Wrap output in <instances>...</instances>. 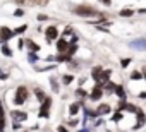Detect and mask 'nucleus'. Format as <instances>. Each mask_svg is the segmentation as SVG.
<instances>
[{
  "mask_svg": "<svg viewBox=\"0 0 146 132\" xmlns=\"http://www.w3.org/2000/svg\"><path fill=\"white\" fill-rule=\"evenodd\" d=\"M72 12L78 14V16H81V17H98V16H102L96 9H93L90 5H78V7L72 9Z\"/></svg>",
  "mask_w": 146,
  "mask_h": 132,
  "instance_id": "obj_1",
  "label": "nucleus"
},
{
  "mask_svg": "<svg viewBox=\"0 0 146 132\" xmlns=\"http://www.w3.org/2000/svg\"><path fill=\"white\" fill-rule=\"evenodd\" d=\"M28 96H29V91H28V88H26V86H19V88L16 89V96H14V105L21 106L23 103H26Z\"/></svg>",
  "mask_w": 146,
  "mask_h": 132,
  "instance_id": "obj_2",
  "label": "nucleus"
},
{
  "mask_svg": "<svg viewBox=\"0 0 146 132\" xmlns=\"http://www.w3.org/2000/svg\"><path fill=\"white\" fill-rule=\"evenodd\" d=\"M50 106H52V98L46 96V98L43 100V103H41V108H40V112H38V117L48 118V110H50Z\"/></svg>",
  "mask_w": 146,
  "mask_h": 132,
  "instance_id": "obj_3",
  "label": "nucleus"
},
{
  "mask_svg": "<svg viewBox=\"0 0 146 132\" xmlns=\"http://www.w3.org/2000/svg\"><path fill=\"white\" fill-rule=\"evenodd\" d=\"M58 38V29L55 28V26H48L46 29H45V40H46V43H52V41H55Z\"/></svg>",
  "mask_w": 146,
  "mask_h": 132,
  "instance_id": "obj_4",
  "label": "nucleus"
},
{
  "mask_svg": "<svg viewBox=\"0 0 146 132\" xmlns=\"http://www.w3.org/2000/svg\"><path fill=\"white\" fill-rule=\"evenodd\" d=\"M144 123H146V115H144L143 110H137V113H136V123L132 127V132H136L137 129H141Z\"/></svg>",
  "mask_w": 146,
  "mask_h": 132,
  "instance_id": "obj_5",
  "label": "nucleus"
},
{
  "mask_svg": "<svg viewBox=\"0 0 146 132\" xmlns=\"http://www.w3.org/2000/svg\"><path fill=\"white\" fill-rule=\"evenodd\" d=\"M12 36H14V29H9V28H5V26L0 28V43L5 45Z\"/></svg>",
  "mask_w": 146,
  "mask_h": 132,
  "instance_id": "obj_6",
  "label": "nucleus"
},
{
  "mask_svg": "<svg viewBox=\"0 0 146 132\" xmlns=\"http://www.w3.org/2000/svg\"><path fill=\"white\" fill-rule=\"evenodd\" d=\"M17 5H46L48 0H14Z\"/></svg>",
  "mask_w": 146,
  "mask_h": 132,
  "instance_id": "obj_7",
  "label": "nucleus"
},
{
  "mask_svg": "<svg viewBox=\"0 0 146 132\" xmlns=\"http://www.w3.org/2000/svg\"><path fill=\"white\" fill-rule=\"evenodd\" d=\"M129 46H131L132 50H141V51H144V50H146V40H144V38L134 40V41L129 43Z\"/></svg>",
  "mask_w": 146,
  "mask_h": 132,
  "instance_id": "obj_8",
  "label": "nucleus"
},
{
  "mask_svg": "<svg viewBox=\"0 0 146 132\" xmlns=\"http://www.w3.org/2000/svg\"><path fill=\"white\" fill-rule=\"evenodd\" d=\"M103 88H102V84H96L95 88H93V91H91V94H90V98L93 100V101H98L102 96H103Z\"/></svg>",
  "mask_w": 146,
  "mask_h": 132,
  "instance_id": "obj_9",
  "label": "nucleus"
},
{
  "mask_svg": "<svg viewBox=\"0 0 146 132\" xmlns=\"http://www.w3.org/2000/svg\"><path fill=\"white\" fill-rule=\"evenodd\" d=\"M112 112V106L108 105V103H102L98 108H96V115L98 117H103V115H107V113H110Z\"/></svg>",
  "mask_w": 146,
  "mask_h": 132,
  "instance_id": "obj_10",
  "label": "nucleus"
},
{
  "mask_svg": "<svg viewBox=\"0 0 146 132\" xmlns=\"http://www.w3.org/2000/svg\"><path fill=\"white\" fill-rule=\"evenodd\" d=\"M57 50H58V53H67V50H69V43H67L64 38H60V40L57 41Z\"/></svg>",
  "mask_w": 146,
  "mask_h": 132,
  "instance_id": "obj_11",
  "label": "nucleus"
},
{
  "mask_svg": "<svg viewBox=\"0 0 146 132\" xmlns=\"http://www.w3.org/2000/svg\"><path fill=\"white\" fill-rule=\"evenodd\" d=\"M11 115H12V118H14L16 122H21V120H26V118H28V113H26V112H19V110H14Z\"/></svg>",
  "mask_w": 146,
  "mask_h": 132,
  "instance_id": "obj_12",
  "label": "nucleus"
},
{
  "mask_svg": "<svg viewBox=\"0 0 146 132\" xmlns=\"http://www.w3.org/2000/svg\"><path fill=\"white\" fill-rule=\"evenodd\" d=\"M81 103H83V101H76V103H72V105L69 106V113H70L72 117H74V115L79 112V108H81Z\"/></svg>",
  "mask_w": 146,
  "mask_h": 132,
  "instance_id": "obj_13",
  "label": "nucleus"
},
{
  "mask_svg": "<svg viewBox=\"0 0 146 132\" xmlns=\"http://www.w3.org/2000/svg\"><path fill=\"white\" fill-rule=\"evenodd\" d=\"M102 72H103V69H102V67H95V69H93V72H91V77H93V79H95L96 82H100Z\"/></svg>",
  "mask_w": 146,
  "mask_h": 132,
  "instance_id": "obj_14",
  "label": "nucleus"
},
{
  "mask_svg": "<svg viewBox=\"0 0 146 132\" xmlns=\"http://www.w3.org/2000/svg\"><path fill=\"white\" fill-rule=\"evenodd\" d=\"M110 74H112V71H110V69L103 71V72H102V77H100V82H98V84H105V82H108V79H110Z\"/></svg>",
  "mask_w": 146,
  "mask_h": 132,
  "instance_id": "obj_15",
  "label": "nucleus"
},
{
  "mask_svg": "<svg viewBox=\"0 0 146 132\" xmlns=\"http://www.w3.org/2000/svg\"><path fill=\"white\" fill-rule=\"evenodd\" d=\"M26 46H28L33 53H35V51H40V45H38V43H35V41H31V40H28V41H26Z\"/></svg>",
  "mask_w": 146,
  "mask_h": 132,
  "instance_id": "obj_16",
  "label": "nucleus"
},
{
  "mask_svg": "<svg viewBox=\"0 0 146 132\" xmlns=\"http://www.w3.org/2000/svg\"><path fill=\"white\" fill-rule=\"evenodd\" d=\"M115 94H117L120 100H125V89H124V86L117 84V88H115Z\"/></svg>",
  "mask_w": 146,
  "mask_h": 132,
  "instance_id": "obj_17",
  "label": "nucleus"
},
{
  "mask_svg": "<svg viewBox=\"0 0 146 132\" xmlns=\"http://www.w3.org/2000/svg\"><path fill=\"white\" fill-rule=\"evenodd\" d=\"M5 127V117H4V108H2V103H0V130H4Z\"/></svg>",
  "mask_w": 146,
  "mask_h": 132,
  "instance_id": "obj_18",
  "label": "nucleus"
},
{
  "mask_svg": "<svg viewBox=\"0 0 146 132\" xmlns=\"http://www.w3.org/2000/svg\"><path fill=\"white\" fill-rule=\"evenodd\" d=\"M76 50H78V45H76V43H70V45H69V50H67V53H65V55L72 57V55L76 53Z\"/></svg>",
  "mask_w": 146,
  "mask_h": 132,
  "instance_id": "obj_19",
  "label": "nucleus"
},
{
  "mask_svg": "<svg viewBox=\"0 0 146 132\" xmlns=\"http://www.w3.org/2000/svg\"><path fill=\"white\" fill-rule=\"evenodd\" d=\"M131 79H132V81H141V79H143V72H139V71H134V72L131 74Z\"/></svg>",
  "mask_w": 146,
  "mask_h": 132,
  "instance_id": "obj_20",
  "label": "nucleus"
},
{
  "mask_svg": "<svg viewBox=\"0 0 146 132\" xmlns=\"http://www.w3.org/2000/svg\"><path fill=\"white\" fill-rule=\"evenodd\" d=\"M115 88H117V84H113V82H107L105 84V91L107 93H115Z\"/></svg>",
  "mask_w": 146,
  "mask_h": 132,
  "instance_id": "obj_21",
  "label": "nucleus"
},
{
  "mask_svg": "<svg viewBox=\"0 0 146 132\" xmlns=\"http://www.w3.org/2000/svg\"><path fill=\"white\" fill-rule=\"evenodd\" d=\"M72 81H74V76H70V74H65V76L62 77V82H64L65 86H67V84H70Z\"/></svg>",
  "mask_w": 146,
  "mask_h": 132,
  "instance_id": "obj_22",
  "label": "nucleus"
},
{
  "mask_svg": "<svg viewBox=\"0 0 146 132\" xmlns=\"http://www.w3.org/2000/svg\"><path fill=\"white\" fill-rule=\"evenodd\" d=\"M2 53H4L5 57H12V50H11L7 45H2Z\"/></svg>",
  "mask_w": 146,
  "mask_h": 132,
  "instance_id": "obj_23",
  "label": "nucleus"
},
{
  "mask_svg": "<svg viewBox=\"0 0 146 132\" xmlns=\"http://www.w3.org/2000/svg\"><path fill=\"white\" fill-rule=\"evenodd\" d=\"M132 14H134V12H132L131 9H122V11H120V16H122V17H131Z\"/></svg>",
  "mask_w": 146,
  "mask_h": 132,
  "instance_id": "obj_24",
  "label": "nucleus"
},
{
  "mask_svg": "<svg viewBox=\"0 0 146 132\" xmlns=\"http://www.w3.org/2000/svg\"><path fill=\"white\" fill-rule=\"evenodd\" d=\"M35 93H36V96H38V100H40V101H43V100L46 98V96H45V93H43L40 88H36V89H35Z\"/></svg>",
  "mask_w": 146,
  "mask_h": 132,
  "instance_id": "obj_25",
  "label": "nucleus"
},
{
  "mask_svg": "<svg viewBox=\"0 0 146 132\" xmlns=\"http://www.w3.org/2000/svg\"><path fill=\"white\" fill-rule=\"evenodd\" d=\"M122 118H124L122 112H115V113H113V117H112V120H113V122H120Z\"/></svg>",
  "mask_w": 146,
  "mask_h": 132,
  "instance_id": "obj_26",
  "label": "nucleus"
},
{
  "mask_svg": "<svg viewBox=\"0 0 146 132\" xmlns=\"http://www.w3.org/2000/svg\"><path fill=\"white\" fill-rule=\"evenodd\" d=\"M26 29H28V26H26V24H23V26H19V28H16V29H14V34H21V33H24Z\"/></svg>",
  "mask_w": 146,
  "mask_h": 132,
  "instance_id": "obj_27",
  "label": "nucleus"
},
{
  "mask_svg": "<svg viewBox=\"0 0 146 132\" xmlns=\"http://www.w3.org/2000/svg\"><path fill=\"white\" fill-rule=\"evenodd\" d=\"M129 63H131V58H122V60H120V67H124V69H125Z\"/></svg>",
  "mask_w": 146,
  "mask_h": 132,
  "instance_id": "obj_28",
  "label": "nucleus"
},
{
  "mask_svg": "<svg viewBox=\"0 0 146 132\" xmlns=\"http://www.w3.org/2000/svg\"><path fill=\"white\" fill-rule=\"evenodd\" d=\"M76 96H81V98H84V96H86V91H83V89L79 88V89L76 91Z\"/></svg>",
  "mask_w": 146,
  "mask_h": 132,
  "instance_id": "obj_29",
  "label": "nucleus"
},
{
  "mask_svg": "<svg viewBox=\"0 0 146 132\" xmlns=\"http://www.w3.org/2000/svg\"><path fill=\"white\" fill-rule=\"evenodd\" d=\"M29 62H38V57L35 53H29Z\"/></svg>",
  "mask_w": 146,
  "mask_h": 132,
  "instance_id": "obj_30",
  "label": "nucleus"
},
{
  "mask_svg": "<svg viewBox=\"0 0 146 132\" xmlns=\"http://www.w3.org/2000/svg\"><path fill=\"white\" fill-rule=\"evenodd\" d=\"M23 14H24V11H23V9H17V11L14 12V16H17V17H19V16H23Z\"/></svg>",
  "mask_w": 146,
  "mask_h": 132,
  "instance_id": "obj_31",
  "label": "nucleus"
},
{
  "mask_svg": "<svg viewBox=\"0 0 146 132\" xmlns=\"http://www.w3.org/2000/svg\"><path fill=\"white\" fill-rule=\"evenodd\" d=\"M46 19H48V17H46L45 14H40V16H38V21H46Z\"/></svg>",
  "mask_w": 146,
  "mask_h": 132,
  "instance_id": "obj_32",
  "label": "nucleus"
},
{
  "mask_svg": "<svg viewBox=\"0 0 146 132\" xmlns=\"http://www.w3.org/2000/svg\"><path fill=\"white\" fill-rule=\"evenodd\" d=\"M52 86H53V91H58V86H57V82H55V79H52Z\"/></svg>",
  "mask_w": 146,
  "mask_h": 132,
  "instance_id": "obj_33",
  "label": "nucleus"
},
{
  "mask_svg": "<svg viewBox=\"0 0 146 132\" xmlns=\"http://www.w3.org/2000/svg\"><path fill=\"white\" fill-rule=\"evenodd\" d=\"M57 130H58V132H69V130H67V129H65V127H64V125H60V127H58V129H57Z\"/></svg>",
  "mask_w": 146,
  "mask_h": 132,
  "instance_id": "obj_34",
  "label": "nucleus"
},
{
  "mask_svg": "<svg viewBox=\"0 0 146 132\" xmlns=\"http://www.w3.org/2000/svg\"><path fill=\"white\" fill-rule=\"evenodd\" d=\"M100 2H103L105 5H110V4H112V2H110V0H100Z\"/></svg>",
  "mask_w": 146,
  "mask_h": 132,
  "instance_id": "obj_35",
  "label": "nucleus"
},
{
  "mask_svg": "<svg viewBox=\"0 0 146 132\" xmlns=\"http://www.w3.org/2000/svg\"><path fill=\"white\" fill-rule=\"evenodd\" d=\"M139 98H146V91H144V93H141V94H139Z\"/></svg>",
  "mask_w": 146,
  "mask_h": 132,
  "instance_id": "obj_36",
  "label": "nucleus"
},
{
  "mask_svg": "<svg viewBox=\"0 0 146 132\" xmlns=\"http://www.w3.org/2000/svg\"><path fill=\"white\" fill-rule=\"evenodd\" d=\"M144 77H146V69H144Z\"/></svg>",
  "mask_w": 146,
  "mask_h": 132,
  "instance_id": "obj_37",
  "label": "nucleus"
}]
</instances>
